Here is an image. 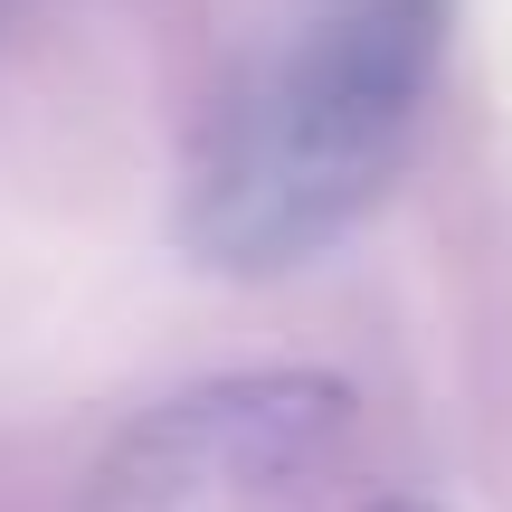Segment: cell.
<instances>
[{"label": "cell", "instance_id": "2", "mask_svg": "<svg viewBox=\"0 0 512 512\" xmlns=\"http://www.w3.org/2000/svg\"><path fill=\"white\" fill-rule=\"evenodd\" d=\"M0 10H10V0H0Z\"/></svg>", "mask_w": 512, "mask_h": 512}, {"label": "cell", "instance_id": "1", "mask_svg": "<svg viewBox=\"0 0 512 512\" xmlns=\"http://www.w3.org/2000/svg\"><path fill=\"white\" fill-rule=\"evenodd\" d=\"M456 0H285L181 152V247L219 275H294L342 247L427 143Z\"/></svg>", "mask_w": 512, "mask_h": 512}]
</instances>
